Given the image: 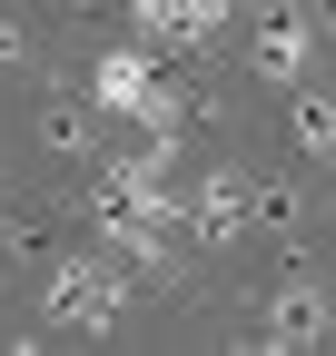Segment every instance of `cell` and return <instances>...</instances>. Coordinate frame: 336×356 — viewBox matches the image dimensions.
I'll return each instance as SVG.
<instances>
[{
    "instance_id": "cell-1",
    "label": "cell",
    "mask_w": 336,
    "mask_h": 356,
    "mask_svg": "<svg viewBox=\"0 0 336 356\" xmlns=\"http://www.w3.org/2000/svg\"><path fill=\"white\" fill-rule=\"evenodd\" d=\"M90 99H99L109 119H129V129H178V119H188L178 89L158 79V50H149V40H129V50H109V60L90 70Z\"/></svg>"
},
{
    "instance_id": "cell-5",
    "label": "cell",
    "mask_w": 336,
    "mask_h": 356,
    "mask_svg": "<svg viewBox=\"0 0 336 356\" xmlns=\"http://www.w3.org/2000/svg\"><path fill=\"white\" fill-rule=\"evenodd\" d=\"M178 218H188V238H208V248L237 238L247 228V178H198V188L178 198Z\"/></svg>"
},
{
    "instance_id": "cell-7",
    "label": "cell",
    "mask_w": 336,
    "mask_h": 356,
    "mask_svg": "<svg viewBox=\"0 0 336 356\" xmlns=\"http://www.w3.org/2000/svg\"><path fill=\"white\" fill-rule=\"evenodd\" d=\"M40 139H50V149H69V159H79V149H90V119H79V109L60 99V109H40Z\"/></svg>"
},
{
    "instance_id": "cell-4",
    "label": "cell",
    "mask_w": 336,
    "mask_h": 356,
    "mask_svg": "<svg viewBox=\"0 0 336 356\" xmlns=\"http://www.w3.org/2000/svg\"><path fill=\"white\" fill-rule=\"evenodd\" d=\"M307 50H317V20H307V10H287V20H258V40H247V70L277 79V89H297V79H307Z\"/></svg>"
},
{
    "instance_id": "cell-2",
    "label": "cell",
    "mask_w": 336,
    "mask_h": 356,
    "mask_svg": "<svg viewBox=\"0 0 336 356\" xmlns=\"http://www.w3.org/2000/svg\"><path fill=\"white\" fill-rule=\"evenodd\" d=\"M40 307H50V327L99 337V327H119V307H129V267H109V257H60Z\"/></svg>"
},
{
    "instance_id": "cell-6",
    "label": "cell",
    "mask_w": 336,
    "mask_h": 356,
    "mask_svg": "<svg viewBox=\"0 0 336 356\" xmlns=\"http://www.w3.org/2000/svg\"><path fill=\"white\" fill-rule=\"evenodd\" d=\"M297 139L317 159H336V99H297Z\"/></svg>"
},
{
    "instance_id": "cell-3",
    "label": "cell",
    "mask_w": 336,
    "mask_h": 356,
    "mask_svg": "<svg viewBox=\"0 0 336 356\" xmlns=\"http://www.w3.org/2000/svg\"><path fill=\"white\" fill-rule=\"evenodd\" d=\"M258 337H267V346H336V267H326V277H307V267H297V277L267 297Z\"/></svg>"
}]
</instances>
